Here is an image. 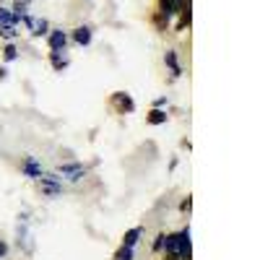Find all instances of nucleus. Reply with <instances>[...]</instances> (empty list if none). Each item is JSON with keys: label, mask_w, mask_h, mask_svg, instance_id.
Returning <instances> with one entry per match:
<instances>
[{"label": "nucleus", "mask_w": 260, "mask_h": 260, "mask_svg": "<svg viewBox=\"0 0 260 260\" xmlns=\"http://www.w3.org/2000/svg\"><path fill=\"white\" fill-rule=\"evenodd\" d=\"M50 47H52L55 52L65 47V34H62V31H52V34H50Z\"/></svg>", "instance_id": "2"}, {"label": "nucleus", "mask_w": 260, "mask_h": 260, "mask_svg": "<svg viewBox=\"0 0 260 260\" xmlns=\"http://www.w3.org/2000/svg\"><path fill=\"white\" fill-rule=\"evenodd\" d=\"M60 175H65L68 180H78V177H83V167H81V164H71V167H62V169H60Z\"/></svg>", "instance_id": "1"}, {"label": "nucleus", "mask_w": 260, "mask_h": 260, "mask_svg": "<svg viewBox=\"0 0 260 260\" xmlns=\"http://www.w3.org/2000/svg\"><path fill=\"white\" fill-rule=\"evenodd\" d=\"M167 65L172 68V76H180V65H177V57H175V52H167Z\"/></svg>", "instance_id": "5"}, {"label": "nucleus", "mask_w": 260, "mask_h": 260, "mask_svg": "<svg viewBox=\"0 0 260 260\" xmlns=\"http://www.w3.org/2000/svg\"><path fill=\"white\" fill-rule=\"evenodd\" d=\"M13 57H16V47L8 45V47H6V60H13Z\"/></svg>", "instance_id": "10"}, {"label": "nucleus", "mask_w": 260, "mask_h": 260, "mask_svg": "<svg viewBox=\"0 0 260 260\" xmlns=\"http://www.w3.org/2000/svg\"><path fill=\"white\" fill-rule=\"evenodd\" d=\"M117 260H133V247H125V245H122V247L117 250Z\"/></svg>", "instance_id": "6"}, {"label": "nucleus", "mask_w": 260, "mask_h": 260, "mask_svg": "<svg viewBox=\"0 0 260 260\" xmlns=\"http://www.w3.org/2000/svg\"><path fill=\"white\" fill-rule=\"evenodd\" d=\"M13 21H16V18H13L11 13H6L3 8H0V24H6V26H11V24H13Z\"/></svg>", "instance_id": "9"}, {"label": "nucleus", "mask_w": 260, "mask_h": 260, "mask_svg": "<svg viewBox=\"0 0 260 260\" xmlns=\"http://www.w3.org/2000/svg\"><path fill=\"white\" fill-rule=\"evenodd\" d=\"M24 169L29 172V175H37V177H42V172H39V167H37V161H31V159H29V161L24 164Z\"/></svg>", "instance_id": "8"}, {"label": "nucleus", "mask_w": 260, "mask_h": 260, "mask_svg": "<svg viewBox=\"0 0 260 260\" xmlns=\"http://www.w3.org/2000/svg\"><path fill=\"white\" fill-rule=\"evenodd\" d=\"M0 255H6V245L3 242H0Z\"/></svg>", "instance_id": "11"}, {"label": "nucleus", "mask_w": 260, "mask_h": 260, "mask_svg": "<svg viewBox=\"0 0 260 260\" xmlns=\"http://www.w3.org/2000/svg\"><path fill=\"white\" fill-rule=\"evenodd\" d=\"M138 237H141V229H130V232L125 234V247H133V245L138 242Z\"/></svg>", "instance_id": "4"}, {"label": "nucleus", "mask_w": 260, "mask_h": 260, "mask_svg": "<svg viewBox=\"0 0 260 260\" xmlns=\"http://www.w3.org/2000/svg\"><path fill=\"white\" fill-rule=\"evenodd\" d=\"M76 42H78V45H89V42H91V31L86 29V26L76 29Z\"/></svg>", "instance_id": "3"}, {"label": "nucleus", "mask_w": 260, "mask_h": 260, "mask_svg": "<svg viewBox=\"0 0 260 260\" xmlns=\"http://www.w3.org/2000/svg\"><path fill=\"white\" fill-rule=\"evenodd\" d=\"M164 120H167V115H164L161 110H154V112L148 115V122H154V125H159V122H164Z\"/></svg>", "instance_id": "7"}]
</instances>
